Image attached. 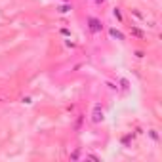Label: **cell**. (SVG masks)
I'll return each mask as SVG.
<instances>
[{"label":"cell","instance_id":"cell-1","mask_svg":"<svg viewBox=\"0 0 162 162\" xmlns=\"http://www.w3.org/2000/svg\"><path fill=\"white\" fill-rule=\"evenodd\" d=\"M92 120L97 124V122H101L103 120V111L99 113V105H95V109H94V116H92Z\"/></svg>","mask_w":162,"mask_h":162},{"label":"cell","instance_id":"cell-4","mask_svg":"<svg viewBox=\"0 0 162 162\" xmlns=\"http://www.w3.org/2000/svg\"><path fill=\"white\" fill-rule=\"evenodd\" d=\"M111 34H113V37H116V38H122V34H120V33H116L115 29H113V31H111Z\"/></svg>","mask_w":162,"mask_h":162},{"label":"cell","instance_id":"cell-3","mask_svg":"<svg viewBox=\"0 0 162 162\" xmlns=\"http://www.w3.org/2000/svg\"><path fill=\"white\" fill-rule=\"evenodd\" d=\"M149 135L153 137V141H158V134H157L154 130H151V132H149Z\"/></svg>","mask_w":162,"mask_h":162},{"label":"cell","instance_id":"cell-2","mask_svg":"<svg viewBox=\"0 0 162 162\" xmlns=\"http://www.w3.org/2000/svg\"><path fill=\"white\" fill-rule=\"evenodd\" d=\"M88 23H90V29H92L94 33H97V31H101V25H99V21H97V19H90Z\"/></svg>","mask_w":162,"mask_h":162}]
</instances>
